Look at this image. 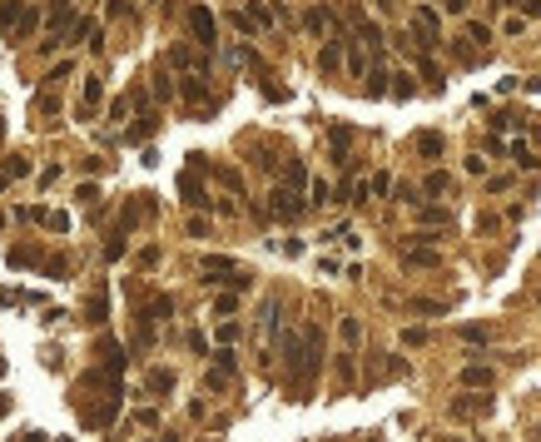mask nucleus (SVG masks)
<instances>
[{"instance_id": "nucleus-18", "label": "nucleus", "mask_w": 541, "mask_h": 442, "mask_svg": "<svg viewBox=\"0 0 541 442\" xmlns=\"http://www.w3.org/2000/svg\"><path fill=\"white\" fill-rule=\"evenodd\" d=\"M105 313H110V299H105V288H95L90 303H85V318L90 323H105Z\"/></svg>"}, {"instance_id": "nucleus-1", "label": "nucleus", "mask_w": 541, "mask_h": 442, "mask_svg": "<svg viewBox=\"0 0 541 442\" xmlns=\"http://www.w3.org/2000/svg\"><path fill=\"white\" fill-rule=\"evenodd\" d=\"M283 358H288V388H293V403H308L313 377L323 368V328L288 333V338H283Z\"/></svg>"}, {"instance_id": "nucleus-53", "label": "nucleus", "mask_w": 541, "mask_h": 442, "mask_svg": "<svg viewBox=\"0 0 541 442\" xmlns=\"http://www.w3.org/2000/svg\"><path fill=\"white\" fill-rule=\"evenodd\" d=\"M20 442H50L45 432H20Z\"/></svg>"}, {"instance_id": "nucleus-23", "label": "nucleus", "mask_w": 541, "mask_h": 442, "mask_svg": "<svg viewBox=\"0 0 541 442\" xmlns=\"http://www.w3.org/2000/svg\"><path fill=\"white\" fill-rule=\"evenodd\" d=\"M169 65H179V70H194L199 60H194V50H189V45H174V50H169Z\"/></svg>"}, {"instance_id": "nucleus-8", "label": "nucleus", "mask_w": 541, "mask_h": 442, "mask_svg": "<svg viewBox=\"0 0 541 442\" xmlns=\"http://www.w3.org/2000/svg\"><path fill=\"white\" fill-rule=\"evenodd\" d=\"M343 45H348V40H343V35H333L328 45L318 50V70H323V75H338V65H343Z\"/></svg>"}, {"instance_id": "nucleus-25", "label": "nucleus", "mask_w": 541, "mask_h": 442, "mask_svg": "<svg viewBox=\"0 0 541 442\" xmlns=\"http://www.w3.org/2000/svg\"><path fill=\"white\" fill-rule=\"evenodd\" d=\"M25 174H30V159L25 154H10L5 159V179H25Z\"/></svg>"}, {"instance_id": "nucleus-35", "label": "nucleus", "mask_w": 541, "mask_h": 442, "mask_svg": "<svg viewBox=\"0 0 541 442\" xmlns=\"http://www.w3.org/2000/svg\"><path fill=\"white\" fill-rule=\"evenodd\" d=\"M35 20H40V15H35V10H25V15H20V25H15L10 35H15V40H25V35L35 30Z\"/></svg>"}, {"instance_id": "nucleus-30", "label": "nucleus", "mask_w": 541, "mask_h": 442, "mask_svg": "<svg viewBox=\"0 0 541 442\" xmlns=\"http://www.w3.org/2000/svg\"><path fill=\"white\" fill-rule=\"evenodd\" d=\"M338 333H343V343L352 348V343L363 338V323H358V318H343V323H338Z\"/></svg>"}, {"instance_id": "nucleus-40", "label": "nucleus", "mask_w": 541, "mask_h": 442, "mask_svg": "<svg viewBox=\"0 0 541 442\" xmlns=\"http://www.w3.org/2000/svg\"><path fill=\"white\" fill-rule=\"evenodd\" d=\"M134 423H139V428H154V423H159V412H154V408H139V412H134Z\"/></svg>"}, {"instance_id": "nucleus-45", "label": "nucleus", "mask_w": 541, "mask_h": 442, "mask_svg": "<svg viewBox=\"0 0 541 442\" xmlns=\"http://www.w3.org/2000/svg\"><path fill=\"white\" fill-rule=\"evenodd\" d=\"M412 313H442V303H432V299H412Z\"/></svg>"}, {"instance_id": "nucleus-10", "label": "nucleus", "mask_w": 541, "mask_h": 442, "mask_svg": "<svg viewBox=\"0 0 541 442\" xmlns=\"http://www.w3.org/2000/svg\"><path fill=\"white\" fill-rule=\"evenodd\" d=\"M144 393H149V397L174 393V368H149V377H144Z\"/></svg>"}, {"instance_id": "nucleus-19", "label": "nucleus", "mask_w": 541, "mask_h": 442, "mask_svg": "<svg viewBox=\"0 0 541 442\" xmlns=\"http://www.w3.org/2000/svg\"><path fill=\"white\" fill-rule=\"evenodd\" d=\"M492 403H487V397H457V403H452V417H477V412H487Z\"/></svg>"}, {"instance_id": "nucleus-59", "label": "nucleus", "mask_w": 541, "mask_h": 442, "mask_svg": "<svg viewBox=\"0 0 541 442\" xmlns=\"http://www.w3.org/2000/svg\"><path fill=\"white\" fill-rule=\"evenodd\" d=\"M0 130H5V124H0Z\"/></svg>"}, {"instance_id": "nucleus-54", "label": "nucleus", "mask_w": 541, "mask_h": 442, "mask_svg": "<svg viewBox=\"0 0 541 442\" xmlns=\"http://www.w3.org/2000/svg\"><path fill=\"white\" fill-rule=\"evenodd\" d=\"M10 412V393H0V417H5Z\"/></svg>"}, {"instance_id": "nucleus-12", "label": "nucleus", "mask_w": 541, "mask_h": 442, "mask_svg": "<svg viewBox=\"0 0 541 442\" xmlns=\"http://www.w3.org/2000/svg\"><path fill=\"white\" fill-rule=\"evenodd\" d=\"M507 154L516 159V170H541V159H536V150H531L527 139H512V144H507Z\"/></svg>"}, {"instance_id": "nucleus-47", "label": "nucleus", "mask_w": 541, "mask_h": 442, "mask_svg": "<svg viewBox=\"0 0 541 442\" xmlns=\"http://www.w3.org/2000/svg\"><path fill=\"white\" fill-rule=\"evenodd\" d=\"M467 5H472V0H442V10H447V15H467Z\"/></svg>"}, {"instance_id": "nucleus-17", "label": "nucleus", "mask_w": 541, "mask_h": 442, "mask_svg": "<svg viewBox=\"0 0 541 442\" xmlns=\"http://www.w3.org/2000/svg\"><path fill=\"white\" fill-rule=\"evenodd\" d=\"M422 194H432V199H437V194H452V174H447V170H432V174L422 179Z\"/></svg>"}, {"instance_id": "nucleus-26", "label": "nucleus", "mask_w": 541, "mask_h": 442, "mask_svg": "<svg viewBox=\"0 0 541 442\" xmlns=\"http://www.w3.org/2000/svg\"><path fill=\"white\" fill-rule=\"evenodd\" d=\"M412 60H418V70H422V80H427V85H437V80H442V70H437L432 60H427V50H418Z\"/></svg>"}, {"instance_id": "nucleus-36", "label": "nucleus", "mask_w": 541, "mask_h": 442, "mask_svg": "<svg viewBox=\"0 0 541 442\" xmlns=\"http://www.w3.org/2000/svg\"><path fill=\"white\" fill-rule=\"evenodd\" d=\"M402 343L407 348H422L427 343V328H402Z\"/></svg>"}, {"instance_id": "nucleus-32", "label": "nucleus", "mask_w": 541, "mask_h": 442, "mask_svg": "<svg viewBox=\"0 0 541 442\" xmlns=\"http://www.w3.org/2000/svg\"><path fill=\"white\" fill-rule=\"evenodd\" d=\"M308 194H313V204H328L333 199V184L328 179H313V184H308Z\"/></svg>"}, {"instance_id": "nucleus-22", "label": "nucleus", "mask_w": 541, "mask_h": 442, "mask_svg": "<svg viewBox=\"0 0 541 442\" xmlns=\"http://www.w3.org/2000/svg\"><path fill=\"white\" fill-rule=\"evenodd\" d=\"M283 184H288V189H303V184H308V170H303V159H288V170H283Z\"/></svg>"}, {"instance_id": "nucleus-20", "label": "nucleus", "mask_w": 541, "mask_h": 442, "mask_svg": "<svg viewBox=\"0 0 541 442\" xmlns=\"http://www.w3.org/2000/svg\"><path fill=\"white\" fill-rule=\"evenodd\" d=\"M462 383H467V388H492V368L467 363V368H462Z\"/></svg>"}, {"instance_id": "nucleus-21", "label": "nucleus", "mask_w": 541, "mask_h": 442, "mask_svg": "<svg viewBox=\"0 0 541 442\" xmlns=\"http://www.w3.org/2000/svg\"><path fill=\"white\" fill-rule=\"evenodd\" d=\"M20 15H25V5H20V0H0V30H15Z\"/></svg>"}, {"instance_id": "nucleus-27", "label": "nucleus", "mask_w": 541, "mask_h": 442, "mask_svg": "<svg viewBox=\"0 0 541 442\" xmlns=\"http://www.w3.org/2000/svg\"><path fill=\"white\" fill-rule=\"evenodd\" d=\"M392 80H398V85H392V95H398V100H412V95H418V85H412V75H407V70H398Z\"/></svg>"}, {"instance_id": "nucleus-5", "label": "nucleus", "mask_w": 541, "mask_h": 442, "mask_svg": "<svg viewBox=\"0 0 541 442\" xmlns=\"http://www.w3.org/2000/svg\"><path fill=\"white\" fill-rule=\"evenodd\" d=\"M99 104H105V85H99V75H85V90H80V119H95L99 115Z\"/></svg>"}, {"instance_id": "nucleus-50", "label": "nucleus", "mask_w": 541, "mask_h": 442, "mask_svg": "<svg viewBox=\"0 0 541 442\" xmlns=\"http://www.w3.org/2000/svg\"><path fill=\"white\" fill-rule=\"evenodd\" d=\"M487 189H492V194H502V189H512V179H507V174H492Z\"/></svg>"}, {"instance_id": "nucleus-11", "label": "nucleus", "mask_w": 541, "mask_h": 442, "mask_svg": "<svg viewBox=\"0 0 541 442\" xmlns=\"http://www.w3.org/2000/svg\"><path fill=\"white\" fill-rule=\"evenodd\" d=\"M412 144H418V154H422V159H442V150H447V139L437 135V130H422Z\"/></svg>"}, {"instance_id": "nucleus-28", "label": "nucleus", "mask_w": 541, "mask_h": 442, "mask_svg": "<svg viewBox=\"0 0 541 442\" xmlns=\"http://www.w3.org/2000/svg\"><path fill=\"white\" fill-rule=\"evenodd\" d=\"M467 40H472V45H492V25H482V20H472V25H467Z\"/></svg>"}, {"instance_id": "nucleus-34", "label": "nucleus", "mask_w": 541, "mask_h": 442, "mask_svg": "<svg viewBox=\"0 0 541 442\" xmlns=\"http://www.w3.org/2000/svg\"><path fill=\"white\" fill-rule=\"evenodd\" d=\"M35 110H40V115H55V110H60V100H55V90H40V100H35Z\"/></svg>"}, {"instance_id": "nucleus-3", "label": "nucleus", "mask_w": 541, "mask_h": 442, "mask_svg": "<svg viewBox=\"0 0 541 442\" xmlns=\"http://www.w3.org/2000/svg\"><path fill=\"white\" fill-rule=\"evenodd\" d=\"M412 40H418V50L442 45V20H437L432 5H418V10H412Z\"/></svg>"}, {"instance_id": "nucleus-37", "label": "nucleus", "mask_w": 541, "mask_h": 442, "mask_svg": "<svg viewBox=\"0 0 541 442\" xmlns=\"http://www.w3.org/2000/svg\"><path fill=\"white\" fill-rule=\"evenodd\" d=\"M418 194H422V189H418V184H398V199H402V204H422Z\"/></svg>"}, {"instance_id": "nucleus-44", "label": "nucleus", "mask_w": 541, "mask_h": 442, "mask_svg": "<svg viewBox=\"0 0 541 442\" xmlns=\"http://www.w3.org/2000/svg\"><path fill=\"white\" fill-rule=\"evenodd\" d=\"M462 338H467V343H487V328H477V323H467V328H462Z\"/></svg>"}, {"instance_id": "nucleus-7", "label": "nucleus", "mask_w": 541, "mask_h": 442, "mask_svg": "<svg viewBox=\"0 0 541 442\" xmlns=\"http://www.w3.org/2000/svg\"><path fill=\"white\" fill-rule=\"evenodd\" d=\"M303 25L313 30V35H343L338 15H333V10H323V5H313V10H308V15H303Z\"/></svg>"}, {"instance_id": "nucleus-31", "label": "nucleus", "mask_w": 541, "mask_h": 442, "mask_svg": "<svg viewBox=\"0 0 541 442\" xmlns=\"http://www.w3.org/2000/svg\"><path fill=\"white\" fill-rule=\"evenodd\" d=\"M179 189H184V199H189V204H204V194H199V179H194V174H184V179H179Z\"/></svg>"}, {"instance_id": "nucleus-55", "label": "nucleus", "mask_w": 541, "mask_h": 442, "mask_svg": "<svg viewBox=\"0 0 541 442\" xmlns=\"http://www.w3.org/2000/svg\"><path fill=\"white\" fill-rule=\"evenodd\" d=\"M492 5H522V0H492Z\"/></svg>"}, {"instance_id": "nucleus-42", "label": "nucleus", "mask_w": 541, "mask_h": 442, "mask_svg": "<svg viewBox=\"0 0 541 442\" xmlns=\"http://www.w3.org/2000/svg\"><path fill=\"white\" fill-rule=\"evenodd\" d=\"M10 264L25 268V264H35V254H30V248H10Z\"/></svg>"}, {"instance_id": "nucleus-48", "label": "nucleus", "mask_w": 541, "mask_h": 442, "mask_svg": "<svg viewBox=\"0 0 541 442\" xmlns=\"http://www.w3.org/2000/svg\"><path fill=\"white\" fill-rule=\"evenodd\" d=\"M512 124H522L516 115H492V130H512Z\"/></svg>"}, {"instance_id": "nucleus-46", "label": "nucleus", "mask_w": 541, "mask_h": 442, "mask_svg": "<svg viewBox=\"0 0 541 442\" xmlns=\"http://www.w3.org/2000/svg\"><path fill=\"white\" fill-rule=\"evenodd\" d=\"M338 377H343V383H352V353L338 358Z\"/></svg>"}, {"instance_id": "nucleus-58", "label": "nucleus", "mask_w": 541, "mask_h": 442, "mask_svg": "<svg viewBox=\"0 0 541 442\" xmlns=\"http://www.w3.org/2000/svg\"><path fill=\"white\" fill-rule=\"evenodd\" d=\"M60 442H70V437H60Z\"/></svg>"}, {"instance_id": "nucleus-9", "label": "nucleus", "mask_w": 541, "mask_h": 442, "mask_svg": "<svg viewBox=\"0 0 541 442\" xmlns=\"http://www.w3.org/2000/svg\"><path fill=\"white\" fill-rule=\"evenodd\" d=\"M358 40L372 50V60H383V25L378 20H368V15H358Z\"/></svg>"}, {"instance_id": "nucleus-52", "label": "nucleus", "mask_w": 541, "mask_h": 442, "mask_svg": "<svg viewBox=\"0 0 541 442\" xmlns=\"http://www.w3.org/2000/svg\"><path fill=\"white\" fill-rule=\"evenodd\" d=\"M522 5H527V15H536V20H541V0H522Z\"/></svg>"}, {"instance_id": "nucleus-43", "label": "nucleus", "mask_w": 541, "mask_h": 442, "mask_svg": "<svg viewBox=\"0 0 541 442\" xmlns=\"http://www.w3.org/2000/svg\"><path fill=\"white\" fill-rule=\"evenodd\" d=\"M234 338H239V323H219V343L228 348V343H234Z\"/></svg>"}, {"instance_id": "nucleus-14", "label": "nucleus", "mask_w": 541, "mask_h": 442, "mask_svg": "<svg viewBox=\"0 0 541 442\" xmlns=\"http://www.w3.org/2000/svg\"><path fill=\"white\" fill-rule=\"evenodd\" d=\"M402 264H407V268H437V264H442V254H437V248H407Z\"/></svg>"}, {"instance_id": "nucleus-13", "label": "nucleus", "mask_w": 541, "mask_h": 442, "mask_svg": "<svg viewBox=\"0 0 541 442\" xmlns=\"http://www.w3.org/2000/svg\"><path fill=\"white\" fill-rule=\"evenodd\" d=\"M154 124H159V115H154V110H144V115H139V124H130V130H124V139H130V144L149 139V135H154Z\"/></svg>"}, {"instance_id": "nucleus-29", "label": "nucleus", "mask_w": 541, "mask_h": 442, "mask_svg": "<svg viewBox=\"0 0 541 442\" xmlns=\"http://www.w3.org/2000/svg\"><path fill=\"white\" fill-rule=\"evenodd\" d=\"M214 313H219V318H228V313H239V293H219V299H214Z\"/></svg>"}, {"instance_id": "nucleus-51", "label": "nucleus", "mask_w": 541, "mask_h": 442, "mask_svg": "<svg viewBox=\"0 0 541 442\" xmlns=\"http://www.w3.org/2000/svg\"><path fill=\"white\" fill-rule=\"evenodd\" d=\"M55 179H60V164H45V174H40V189H50Z\"/></svg>"}, {"instance_id": "nucleus-39", "label": "nucleus", "mask_w": 541, "mask_h": 442, "mask_svg": "<svg viewBox=\"0 0 541 442\" xmlns=\"http://www.w3.org/2000/svg\"><path fill=\"white\" fill-rule=\"evenodd\" d=\"M214 363H219L224 373H234V363H239V358H234V353H228V348H219V353H214Z\"/></svg>"}, {"instance_id": "nucleus-57", "label": "nucleus", "mask_w": 541, "mask_h": 442, "mask_svg": "<svg viewBox=\"0 0 541 442\" xmlns=\"http://www.w3.org/2000/svg\"><path fill=\"white\" fill-rule=\"evenodd\" d=\"M0 229H5V214H0Z\"/></svg>"}, {"instance_id": "nucleus-4", "label": "nucleus", "mask_w": 541, "mask_h": 442, "mask_svg": "<svg viewBox=\"0 0 541 442\" xmlns=\"http://www.w3.org/2000/svg\"><path fill=\"white\" fill-rule=\"evenodd\" d=\"M189 30H194V40H199L204 50H214L219 25H214V10H209V5H194V10H189Z\"/></svg>"}, {"instance_id": "nucleus-16", "label": "nucleus", "mask_w": 541, "mask_h": 442, "mask_svg": "<svg viewBox=\"0 0 541 442\" xmlns=\"http://www.w3.org/2000/svg\"><path fill=\"white\" fill-rule=\"evenodd\" d=\"M179 95L189 100V104H199V100H209V85H204V75H184V85H179Z\"/></svg>"}, {"instance_id": "nucleus-38", "label": "nucleus", "mask_w": 541, "mask_h": 442, "mask_svg": "<svg viewBox=\"0 0 541 442\" xmlns=\"http://www.w3.org/2000/svg\"><path fill=\"white\" fill-rule=\"evenodd\" d=\"M154 95H159V100H169V95H174V85H169V75H164V70L154 75Z\"/></svg>"}, {"instance_id": "nucleus-2", "label": "nucleus", "mask_w": 541, "mask_h": 442, "mask_svg": "<svg viewBox=\"0 0 541 442\" xmlns=\"http://www.w3.org/2000/svg\"><path fill=\"white\" fill-rule=\"evenodd\" d=\"M75 408H80V423H85V428L105 432V428L115 423V417H119V408H124V393H99V397L75 393Z\"/></svg>"}, {"instance_id": "nucleus-56", "label": "nucleus", "mask_w": 541, "mask_h": 442, "mask_svg": "<svg viewBox=\"0 0 541 442\" xmlns=\"http://www.w3.org/2000/svg\"><path fill=\"white\" fill-rule=\"evenodd\" d=\"M0 373H5V358H0Z\"/></svg>"}, {"instance_id": "nucleus-6", "label": "nucleus", "mask_w": 541, "mask_h": 442, "mask_svg": "<svg viewBox=\"0 0 541 442\" xmlns=\"http://www.w3.org/2000/svg\"><path fill=\"white\" fill-rule=\"evenodd\" d=\"M303 214V199H298V189H274V219H283V224H293Z\"/></svg>"}, {"instance_id": "nucleus-41", "label": "nucleus", "mask_w": 541, "mask_h": 442, "mask_svg": "<svg viewBox=\"0 0 541 442\" xmlns=\"http://www.w3.org/2000/svg\"><path fill=\"white\" fill-rule=\"evenodd\" d=\"M45 80H50V85H60V80H70V60H60V65H55V70H50Z\"/></svg>"}, {"instance_id": "nucleus-24", "label": "nucleus", "mask_w": 541, "mask_h": 442, "mask_svg": "<svg viewBox=\"0 0 541 442\" xmlns=\"http://www.w3.org/2000/svg\"><path fill=\"white\" fill-rule=\"evenodd\" d=\"M387 80L392 75H383V65H372L368 70V95H387Z\"/></svg>"}, {"instance_id": "nucleus-49", "label": "nucleus", "mask_w": 541, "mask_h": 442, "mask_svg": "<svg viewBox=\"0 0 541 442\" xmlns=\"http://www.w3.org/2000/svg\"><path fill=\"white\" fill-rule=\"evenodd\" d=\"M467 174H487V159L482 154H467Z\"/></svg>"}, {"instance_id": "nucleus-15", "label": "nucleus", "mask_w": 541, "mask_h": 442, "mask_svg": "<svg viewBox=\"0 0 541 442\" xmlns=\"http://www.w3.org/2000/svg\"><path fill=\"white\" fill-rule=\"evenodd\" d=\"M418 224H427V229H447L452 214H447L442 204H422V209H418Z\"/></svg>"}, {"instance_id": "nucleus-33", "label": "nucleus", "mask_w": 541, "mask_h": 442, "mask_svg": "<svg viewBox=\"0 0 541 442\" xmlns=\"http://www.w3.org/2000/svg\"><path fill=\"white\" fill-rule=\"evenodd\" d=\"M452 60H457V65H472V45H467V40H452Z\"/></svg>"}]
</instances>
